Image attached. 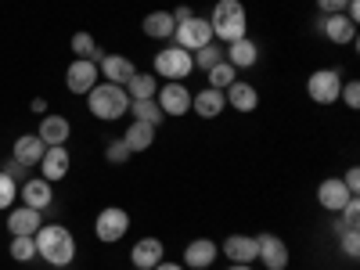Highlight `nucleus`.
<instances>
[{"mask_svg": "<svg viewBox=\"0 0 360 270\" xmlns=\"http://www.w3.org/2000/svg\"><path fill=\"white\" fill-rule=\"evenodd\" d=\"M33 242H37V256L51 266H69L76 259V238L62 224H44L33 234Z\"/></svg>", "mask_w": 360, "mask_h": 270, "instance_id": "nucleus-1", "label": "nucleus"}, {"mask_svg": "<svg viewBox=\"0 0 360 270\" xmlns=\"http://www.w3.org/2000/svg\"><path fill=\"white\" fill-rule=\"evenodd\" d=\"M209 25H213V40H220L224 47L249 37V18H245L242 0H217L213 15H209Z\"/></svg>", "mask_w": 360, "mask_h": 270, "instance_id": "nucleus-2", "label": "nucleus"}, {"mask_svg": "<svg viewBox=\"0 0 360 270\" xmlns=\"http://www.w3.org/2000/svg\"><path fill=\"white\" fill-rule=\"evenodd\" d=\"M86 108L94 119H101V123H115V119H123L130 112V94H127V86H115V83L101 79L86 94Z\"/></svg>", "mask_w": 360, "mask_h": 270, "instance_id": "nucleus-3", "label": "nucleus"}, {"mask_svg": "<svg viewBox=\"0 0 360 270\" xmlns=\"http://www.w3.org/2000/svg\"><path fill=\"white\" fill-rule=\"evenodd\" d=\"M152 69H155V76H159V79H176V83H180V79H188V76H191L195 58H191V51L169 44V47H162V51L155 54Z\"/></svg>", "mask_w": 360, "mask_h": 270, "instance_id": "nucleus-4", "label": "nucleus"}, {"mask_svg": "<svg viewBox=\"0 0 360 270\" xmlns=\"http://www.w3.org/2000/svg\"><path fill=\"white\" fill-rule=\"evenodd\" d=\"M127 231H130V213L119 209V205H105L101 213L94 217V234H98V242H105V245L123 242Z\"/></svg>", "mask_w": 360, "mask_h": 270, "instance_id": "nucleus-5", "label": "nucleus"}, {"mask_svg": "<svg viewBox=\"0 0 360 270\" xmlns=\"http://www.w3.org/2000/svg\"><path fill=\"white\" fill-rule=\"evenodd\" d=\"M173 44L195 54V51H202V47L213 44V25H209V18L191 15L188 22H176V29H173Z\"/></svg>", "mask_w": 360, "mask_h": 270, "instance_id": "nucleus-6", "label": "nucleus"}, {"mask_svg": "<svg viewBox=\"0 0 360 270\" xmlns=\"http://www.w3.org/2000/svg\"><path fill=\"white\" fill-rule=\"evenodd\" d=\"M339 90H342L339 69H317V72H310V79H307V94H310V101H317V105H335V101H339Z\"/></svg>", "mask_w": 360, "mask_h": 270, "instance_id": "nucleus-7", "label": "nucleus"}, {"mask_svg": "<svg viewBox=\"0 0 360 270\" xmlns=\"http://www.w3.org/2000/svg\"><path fill=\"white\" fill-rule=\"evenodd\" d=\"M155 101H159L162 115L180 119V115H188V112H191V90H188L184 83H176V79H166V83H159Z\"/></svg>", "mask_w": 360, "mask_h": 270, "instance_id": "nucleus-8", "label": "nucleus"}, {"mask_svg": "<svg viewBox=\"0 0 360 270\" xmlns=\"http://www.w3.org/2000/svg\"><path fill=\"white\" fill-rule=\"evenodd\" d=\"M101 83V72H98V62H86V58H76V62L65 69V86H69V94H90Z\"/></svg>", "mask_w": 360, "mask_h": 270, "instance_id": "nucleus-9", "label": "nucleus"}, {"mask_svg": "<svg viewBox=\"0 0 360 270\" xmlns=\"http://www.w3.org/2000/svg\"><path fill=\"white\" fill-rule=\"evenodd\" d=\"M314 29L328 40V44H353L356 40V25L346 18V15H321L317 22H314Z\"/></svg>", "mask_w": 360, "mask_h": 270, "instance_id": "nucleus-10", "label": "nucleus"}, {"mask_svg": "<svg viewBox=\"0 0 360 270\" xmlns=\"http://www.w3.org/2000/svg\"><path fill=\"white\" fill-rule=\"evenodd\" d=\"M37 166H40V176L47 180V184H58V180H65V176H69L72 155H69V148H65V144H58V148H47L44 159H40Z\"/></svg>", "mask_w": 360, "mask_h": 270, "instance_id": "nucleus-11", "label": "nucleus"}, {"mask_svg": "<svg viewBox=\"0 0 360 270\" xmlns=\"http://www.w3.org/2000/svg\"><path fill=\"white\" fill-rule=\"evenodd\" d=\"M98 72H101V79H105V83L127 86V83L134 79L137 65L130 62V58H123V54H101V58H98Z\"/></svg>", "mask_w": 360, "mask_h": 270, "instance_id": "nucleus-12", "label": "nucleus"}, {"mask_svg": "<svg viewBox=\"0 0 360 270\" xmlns=\"http://www.w3.org/2000/svg\"><path fill=\"white\" fill-rule=\"evenodd\" d=\"M256 245H259L256 259H259L266 270H285V266H288V245L281 242L278 234H256Z\"/></svg>", "mask_w": 360, "mask_h": 270, "instance_id": "nucleus-13", "label": "nucleus"}, {"mask_svg": "<svg viewBox=\"0 0 360 270\" xmlns=\"http://www.w3.org/2000/svg\"><path fill=\"white\" fill-rule=\"evenodd\" d=\"M224 101H227V108H234V112L249 115V112H256L259 94H256V86H252V83H245V79H234V83L224 90Z\"/></svg>", "mask_w": 360, "mask_h": 270, "instance_id": "nucleus-14", "label": "nucleus"}, {"mask_svg": "<svg viewBox=\"0 0 360 270\" xmlns=\"http://www.w3.org/2000/svg\"><path fill=\"white\" fill-rule=\"evenodd\" d=\"M40 227H44L40 209H29V205H11V213H8V231H11V238H15V234L33 238Z\"/></svg>", "mask_w": 360, "mask_h": 270, "instance_id": "nucleus-15", "label": "nucleus"}, {"mask_svg": "<svg viewBox=\"0 0 360 270\" xmlns=\"http://www.w3.org/2000/svg\"><path fill=\"white\" fill-rule=\"evenodd\" d=\"M353 195H349V188L342 184V176H328V180H321V188H317V202H321V209H328V213H339V209L349 202Z\"/></svg>", "mask_w": 360, "mask_h": 270, "instance_id": "nucleus-16", "label": "nucleus"}, {"mask_svg": "<svg viewBox=\"0 0 360 270\" xmlns=\"http://www.w3.org/2000/svg\"><path fill=\"white\" fill-rule=\"evenodd\" d=\"M217 256H220V245L213 242V238H195V242H188V249H184V266L188 270L213 266Z\"/></svg>", "mask_w": 360, "mask_h": 270, "instance_id": "nucleus-17", "label": "nucleus"}, {"mask_svg": "<svg viewBox=\"0 0 360 270\" xmlns=\"http://www.w3.org/2000/svg\"><path fill=\"white\" fill-rule=\"evenodd\" d=\"M166 259V245L159 242V238H141V242L130 249V263L137 266V270H152L155 263H162Z\"/></svg>", "mask_w": 360, "mask_h": 270, "instance_id": "nucleus-18", "label": "nucleus"}, {"mask_svg": "<svg viewBox=\"0 0 360 270\" xmlns=\"http://www.w3.org/2000/svg\"><path fill=\"white\" fill-rule=\"evenodd\" d=\"M44 152H47V144H44L37 134H22V137H15L11 159H15V162H22V166L29 169V166H37V162L44 159Z\"/></svg>", "mask_w": 360, "mask_h": 270, "instance_id": "nucleus-19", "label": "nucleus"}, {"mask_svg": "<svg viewBox=\"0 0 360 270\" xmlns=\"http://www.w3.org/2000/svg\"><path fill=\"white\" fill-rule=\"evenodd\" d=\"M69 134H72V127H69V119H65V115H40V130H37V137H40L47 148L65 144Z\"/></svg>", "mask_w": 360, "mask_h": 270, "instance_id": "nucleus-20", "label": "nucleus"}, {"mask_svg": "<svg viewBox=\"0 0 360 270\" xmlns=\"http://www.w3.org/2000/svg\"><path fill=\"white\" fill-rule=\"evenodd\" d=\"M141 29H144L148 40H173V29H176L173 11H148L144 22H141Z\"/></svg>", "mask_w": 360, "mask_h": 270, "instance_id": "nucleus-21", "label": "nucleus"}, {"mask_svg": "<svg viewBox=\"0 0 360 270\" xmlns=\"http://www.w3.org/2000/svg\"><path fill=\"white\" fill-rule=\"evenodd\" d=\"M256 252H259V245H256L252 234H231L227 242H224V256L231 263H252Z\"/></svg>", "mask_w": 360, "mask_h": 270, "instance_id": "nucleus-22", "label": "nucleus"}, {"mask_svg": "<svg viewBox=\"0 0 360 270\" xmlns=\"http://www.w3.org/2000/svg\"><path fill=\"white\" fill-rule=\"evenodd\" d=\"M191 108H195V115H202V119H217V115L227 108V101H224V90H213V86L198 90V94L191 98Z\"/></svg>", "mask_w": 360, "mask_h": 270, "instance_id": "nucleus-23", "label": "nucleus"}, {"mask_svg": "<svg viewBox=\"0 0 360 270\" xmlns=\"http://www.w3.org/2000/svg\"><path fill=\"white\" fill-rule=\"evenodd\" d=\"M51 198H54V191H51V184L44 176H37V180H22V205H29V209H44L51 205Z\"/></svg>", "mask_w": 360, "mask_h": 270, "instance_id": "nucleus-24", "label": "nucleus"}, {"mask_svg": "<svg viewBox=\"0 0 360 270\" xmlns=\"http://www.w3.org/2000/svg\"><path fill=\"white\" fill-rule=\"evenodd\" d=\"M224 58H227V62H231L234 69H252V65H256V58H259V47H256L249 37H242V40L227 44Z\"/></svg>", "mask_w": 360, "mask_h": 270, "instance_id": "nucleus-25", "label": "nucleus"}, {"mask_svg": "<svg viewBox=\"0 0 360 270\" xmlns=\"http://www.w3.org/2000/svg\"><path fill=\"white\" fill-rule=\"evenodd\" d=\"M123 141H127V148L137 155V152H148V148L155 144V127H148V123H134L127 127V134H123Z\"/></svg>", "mask_w": 360, "mask_h": 270, "instance_id": "nucleus-26", "label": "nucleus"}, {"mask_svg": "<svg viewBox=\"0 0 360 270\" xmlns=\"http://www.w3.org/2000/svg\"><path fill=\"white\" fill-rule=\"evenodd\" d=\"M127 94L130 101H148L159 94V76L155 72H134V79L127 83Z\"/></svg>", "mask_w": 360, "mask_h": 270, "instance_id": "nucleus-27", "label": "nucleus"}, {"mask_svg": "<svg viewBox=\"0 0 360 270\" xmlns=\"http://www.w3.org/2000/svg\"><path fill=\"white\" fill-rule=\"evenodd\" d=\"M130 115L137 119V123H148V127H155V130H159V123L166 119L155 98H148V101H130Z\"/></svg>", "mask_w": 360, "mask_h": 270, "instance_id": "nucleus-28", "label": "nucleus"}, {"mask_svg": "<svg viewBox=\"0 0 360 270\" xmlns=\"http://www.w3.org/2000/svg\"><path fill=\"white\" fill-rule=\"evenodd\" d=\"M8 252H11L15 263H33L37 259V242H33V238H25V234H15Z\"/></svg>", "mask_w": 360, "mask_h": 270, "instance_id": "nucleus-29", "label": "nucleus"}, {"mask_svg": "<svg viewBox=\"0 0 360 270\" xmlns=\"http://www.w3.org/2000/svg\"><path fill=\"white\" fill-rule=\"evenodd\" d=\"M205 76H209V86H213V90H227V86L238 79V69H234V65L227 62V58H224V62H220V65H213Z\"/></svg>", "mask_w": 360, "mask_h": 270, "instance_id": "nucleus-30", "label": "nucleus"}, {"mask_svg": "<svg viewBox=\"0 0 360 270\" xmlns=\"http://www.w3.org/2000/svg\"><path fill=\"white\" fill-rule=\"evenodd\" d=\"M191 58H195V69L209 72V69H213V65H220V62H224V44H209V47L195 51Z\"/></svg>", "mask_w": 360, "mask_h": 270, "instance_id": "nucleus-31", "label": "nucleus"}, {"mask_svg": "<svg viewBox=\"0 0 360 270\" xmlns=\"http://www.w3.org/2000/svg\"><path fill=\"white\" fill-rule=\"evenodd\" d=\"M72 54L76 58H86V62H98V58H101V51H98V44H94V37H90V33H76L72 37Z\"/></svg>", "mask_w": 360, "mask_h": 270, "instance_id": "nucleus-32", "label": "nucleus"}, {"mask_svg": "<svg viewBox=\"0 0 360 270\" xmlns=\"http://www.w3.org/2000/svg\"><path fill=\"white\" fill-rule=\"evenodd\" d=\"M130 148H127V141L123 137H115V141H108V148H105V159L112 162V166H127L130 162Z\"/></svg>", "mask_w": 360, "mask_h": 270, "instance_id": "nucleus-33", "label": "nucleus"}, {"mask_svg": "<svg viewBox=\"0 0 360 270\" xmlns=\"http://www.w3.org/2000/svg\"><path fill=\"white\" fill-rule=\"evenodd\" d=\"M339 249H342L349 259L360 256V231H356V227H342V231H339Z\"/></svg>", "mask_w": 360, "mask_h": 270, "instance_id": "nucleus-34", "label": "nucleus"}, {"mask_svg": "<svg viewBox=\"0 0 360 270\" xmlns=\"http://www.w3.org/2000/svg\"><path fill=\"white\" fill-rule=\"evenodd\" d=\"M339 217H342L339 231H342V227H360V198H356V195H353V198L339 209Z\"/></svg>", "mask_w": 360, "mask_h": 270, "instance_id": "nucleus-35", "label": "nucleus"}, {"mask_svg": "<svg viewBox=\"0 0 360 270\" xmlns=\"http://www.w3.org/2000/svg\"><path fill=\"white\" fill-rule=\"evenodd\" d=\"M15 195H18V184L4 169H0V209H11L15 205Z\"/></svg>", "mask_w": 360, "mask_h": 270, "instance_id": "nucleus-36", "label": "nucleus"}, {"mask_svg": "<svg viewBox=\"0 0 360 270\" xmlns=\"http://www.w3.org/2000/svg\"><path fill=\"white\" fill-rule=\"evenodd\" d=\"M339 98H342V105H346V108H360V83H356V79L342 83Z\"/></svg>", "mask_w": 360, "mask_h": 270, "instance_id": "nucleus-37", "label": "nucleus"}, {"mask_svg": "<svg viewBox=\"0 0 360 270\" xmlns=\"http://www.w3.org/2000/svg\"><path fill=\"white\" fill-rule=\"evenodd\" d=\"M317 11L321 15H342L346 11V0H317Z\"/></svg>", "mask_w": 360, "mask_h": 270, "instance_id": "nucleus-38", "label": "nucleus"}, {"mask_svg": "<svg viewBox=\"0 0 360 270\" xmlns=\"http://www.w3.org/2000/svg\"><path fill=\"white\" fill-rule=\"evenodd\" d=\"M4 173H8V176L15 180V184H18V180L25 176V166H22V162H15V159H8V162H4Z\"/></svg>", "mask_w": 360, "mask_h": 270, "instance_id": "nucleus-39", "label": "nucleus"}, {"mask_svg": "<svg viewBox=\"0 0 360 270\" xmlns=\"http://www.w3.org/2000/svg\"><path fill=\"white\" fill-rule=\"evenodd\" d=\"M342 184L349 188V195H360V173H356V169H346V176H342Z\"/></svg>", "mask_w": 360, "mask_h": 270, "instance_id": "nucleus-40", "label": "nucleus"}, {"mask_svg": "<svg viewBox=\"0 0 360 270\" xmlns=\"http://www.w3.org/2000/svg\"><path fill=\"white\" fill-rule=\"evenodd\" d=\"M191 15H195V11H191V8H188V4H180V8H176V11H173V22H188V18H191Z\"/></svg>", "mask_w": 360, "mask_h": 270, "instance_id": "nucleus-41", "label": "nucleus"}, {"mask_svg": "<svg viewBox=\"0 0 360 270\" xmlns=\"http://www.w3.org/2000/svg\"><path fill=\"white\" fill-rule=\"evenodd\" d=\"M152 270H188L184 263H169V259H162V263H155Z\"/></svg>", "mask_w": 360, "mask_h": 270, "instance_id": "nucleus-42", "label": "nucleus"}, {"mask_svg": "<svg viewBox=\"0 0 360 270\" xmlns=\"http://www.w3.org/2000/svg\"><path fill=\"white\" fill-rule=\"evenodd\" d=\"M33 112H37V115H47V101H44V98H33Z\"/></svg>", "mask_w": 360, "mask_h": 270, "instance_id": "nucleus-43", "label": "nucleus"}, {"mask_svg": "<svg viewBox=\"0 0 360 270\" xmlns=\"http://www.w3.org/2000/svg\"><path fill=\"white\" fill-rule=\"evenodd\" d=\"M227 270H252V263H231Z\"/></svg>", "mask_w": 360, "mask_h": 270, "instance_id": "nucleus-44", "label": "nucleus"}, {"mask_svg": "<svg viewBox=\"0 0 360 270\" xmlns=\"http://www.w3.org/2000/svg\"><path fill=\"white\" fill-rule=\"evenodd\" d=\"M202 270H209V266H202Z\"/></svg>", "mask_w": 360, "mask_h": 270, "instance_id": "nucleus-45", "label": "nucleus"}, {"mask_svg": "<svg viewBox=\"0 0 360 270\" xmlns=\"http://www.w3.org/2000/svg\"><path fill=\"white\" fill-rule=\"evenodd\" d=\"M134 270H137V266H134Z\"/></svg>", "mask_w": 360, "mask_h": 270, "instance_id": "nucleus-46", "label": "nucleus"}]
</instances>
